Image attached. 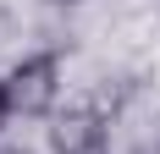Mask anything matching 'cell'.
I'll return each mask as SVG.
<instances>
[{
	"instance_id": "cell-4",
	"label": "cell",
	"mask_w": 160,
	"mask_h": 154,
	"mask_svg": "<svg viewBox=\"0 0 160 154\" xmlns=\"http://www.w3.org/2000/svg\"><path fill=\"white\" fill-rule=\"evenodd\" d=\"M0 154H33V149H17V143H0Z\"/></svg>"
},
{
	"instance_id": "cell-6",
	"label": "cell",
	"mask_w": 160,
	"mask_h": 154,
	"mask_svg": "<svg viewBox=\"0 0 160 154\" xmlns=\"http://www.w3.org/2000/svg\"><path fill=\"white\" fill-rule=\"evenodd\" d=\"M155 154H160V143H155Z\"/></svg>"
},
{
	"instance_id": "cell-3",
	"label": "cell",
	"mask_w": 160,
	"mask_h": 154,
	"mask_svg": "<svg viewBox=\"0 0 160 154\" xmlns=\"http://www.w3.org/2000/svg\"><path fill=\"white\" fill-rule=\"evenodd\" d=\"M17 110H11V94H6V77H0V132H6V121H11Z\"/></svg>"
},
{
	"instance_id": "cell-2",
	"label": "cell",
	"mask_w": 160,
	"mask_h": 154,
	"mask_svg": "<svg viewBox=\"0 0 160 154\" xmlns=\"http://www.w3.org/2000/svg\"><path fill=\"white\" fill-rule=\"evenodd\" d=\"M50 149L55 154H111V121L99 110H55L50 116Z\"/></svg>"
},
{
	"instance_id": "cell-1",
	"label": "cell",
	"mask_w": 160,
	"mask_h": 154,
	"mask_svg": "<svg viewBox=\"0 0 160 154\" xmlns=\"http://www.w3.org/2000/svg\"><path fill=\"white\" fill-rule=\"evenodd\" d=\"M6 94H11V110L28 116V121H44L61 105V55L55 50H33L6 72Z\"/></svg>"
},
{
	"instance_id": "cell-5",
	"label": "cell",
	"mask_w": 160,
	"mask_h": 154,
	"mask_svg": "<svg viewBox=\"0 0 160 154\" xmlns=\"http://www.w3.org/2000/svg\"><path fill=\"white\" fill-rule=\"evenodd\" d=\"M55 6H78V0H55Z\"/></svg>"
}]
</instances>
